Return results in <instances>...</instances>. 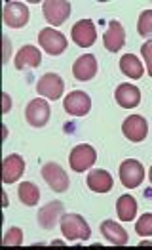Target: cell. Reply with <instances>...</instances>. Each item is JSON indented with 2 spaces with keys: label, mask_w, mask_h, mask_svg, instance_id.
Segmentation results:
<instances>
[{
  "label": "cell",
  "mask_w": 152,
  "mask_h": 250,
  "mask_svg": "<svg viewBox=\"0 0 152 250\" xmlns=\"http://www.w3.org/2000/svg\"><path fill=\"white\" fill-rule=\"evenodd\" d=\"M95 161H97V153L87 144L76 146L70 151V157H68V165L74 172H86L95 165Z\"/></svg>",
  "instance_id": "obj_2"
},
{
  "label": "cell",
  "mask_w": 152,
  "mask_h": 250,
  "mask_svg": "<svg viewBox=\"0 0 152 250\" xmlns=\"http://www.w3.org/2000/svg\"><path fill=\"white\" fill-rule=\"evenodd\" d=\"M101 233L110 245H116V247H124L130 241L128 231L124 229L118 222H112V220H107V222L101 224Z\"/></svg>",
  "instance_id": "obj_18"
},
{
  "label": "cell",
  "mask_w": 152,
  "mask_h": 250,
  "mask_svg": "<svg viewBox=\"0 0 152 250\" xmlns=\"http://www.w3.org/2000/svg\"><path fill=\"white\" fill-rule=\"evenodd\" d=\"M2 102H4V109H2V113H10V109H12V100H10V94H2Z\"/></svg>",
  "instance_id": "obj_29"
},
{
  "label": "cell",
  "mask_w": 152,
  "mask_h": 250,
  "mask_svg": "<svg viewBox=\"0 0 152 250\" xmlns=\"http://www.w3.org/2000/svg\"><path fill=\"white\" fill-rule=\"evenodd\" d=\"M25 172V161L21 155H10L2 163V180L4 184H16Z\"/></svg>",
  "instance_id": "obj_14"
},
{
  "label": "cell",
  "mask_w": 152,
  "mask_h": 250,
  "mask_svg": "<svg viewBox=\"0 0 152 250\" xmlns=\"http://www.w3.org/2000/svg\"><path fill=\"white\" fill-rule=\"evenodd\" d=\"M103 42H105V48L109 52H118L122 50V46L126 44V31L122 27V23L116 20H112L109 23V29L107 33L103 35Z\"/></svg>",
  "instance_id": "obj_17"
},
{
  "label": "cell",
  "mask_w": 152,
  "mask_h": 250,
  "mask_svg": "<svg viewBox=\"0 0 152 250\" xmlns=\"http://www.w3.org/2000/svg\"><path fill=\"white\" fill-rule=\"evenodd\" d=\"M38 44L50 56H61L67 50V39L55 29H42L38 33Z\"/></svg>",
  "instance_id": "obj_4"
},
{
  "label": "cell",
  "mask_w": 152,
  "mask_h": 250,
  "mask_svg": "<svg viewBox=\"0 0 152 250\" xmlns=\"http://www.w3.org/2000/svg\"><path fill=\"white\" fill-rule=\"evenodd\" d=\"M72 35V41L76 42L80 48H89L95 39H97V33H95V25L91 20H80L70 31Z\"/></svg>",
  "instance_id": "obj_12"
},
{
  "label": "cell",
  "mask_w": 152,
  "mask_h": 250,
  "mask_svg": "<svg viewBox=\"0 0 152 250\" xmlns=\"http://www.w3.org/2000/svg\"><path fill=\"white\" fill-rule=\"evenodd\" d=\"M42 12L44 18L53 27L63 25L67 18L70 16V2H67V0H46L42 4Z\"/></svg>",
  "instance_id": "obj_7"
},
{
  "label": "cell",
  "mask_w": 152,
  "mask_h": 250,
  "mask_svg": "<svg viewBox=\"0 0 152 250\" xmlns=\"http://www.w3.org/2000/svg\"><path fill=\"white\" fill-rule=\"evenodd\" d=\"M63 107H65L67 113L72 115V117H86L89 113V109H91V100H89V96L86 92L74 90L65 98Z\"/></svg>",
  "instance_id": "obj_9"
},
{
  "label": "cell",
  "mask_w": 152,
  "mask_h": 250,
  "mask_svg": "<svg viewBox=\"0 0 152 250\" xmlns=\"http://www.w3.org/2000/svg\"><path fill=\"white\" fill-rule=\"evenodd\" d=\"M116 212H118V218L122 222H131L137 214V201L131 195H122L116 201Z\"/></svg>",
  "instance_id": "obj_21"
},
{
  "label": "cell",
  "mask_w": 152,
  "mask_h": 250,
  "mask_svg": "<svg viewBox=\"0 0 152 250\" xmlns=\"http://www.w3.org/2000/svg\"><path fill=\"white\" fill-rule=\"evenodd\" d=\"M42 178L44 182L53 189L55 193H65L68 189V176L63 168L57 163H48L42 167Z\"/></svg>",
  "instance_id": "obj_6"
},
{
  "label": "cell",
  "mask_w": 152,
  "mask_h": 250,
  "mask_svg": "<svg viewBox=\"0 0 152 250\" xmlns=\"http://www.w3.org/2000/svg\"><path fill=\"white\" fill-rule=\"evenodd\" d=\"M61 231L67 241H87L91 237V229L80 214H63Z\"/></svg>",
  "instance_id": "obj_1"
},
{
  "label": "cell",
  "mask_w": 152,
  "mask_h": 250,
  "mask_svg": "<svg viewBox=\"0 0 152 250\" xmlns=\"http://www.w3.org/2000/svg\"><path fill=\"white\" fill-rule=\"evenodd\" d=\"M122 130H124V136H126L130 142L139 144V142H143V140L147 138V134H149V123H147V119L141 117V115H130V117L124 121Z\"/></svg>",
  "instance_id": "obj_11"
},
{
  "label": "cell",
  "mask_w": 152,
  "mask_h": 250,
  "mask_svg": "<svg viewBox=\"0 0 152 250\" xmlns=\"http://www.w3.org/2000/svg\"><path fill=\"white\" fill-rule=\"evenodd\" d=\"M135 231H137V235H141V237H152V214L151 212L143 214V216L137 220Z\"/></svg>",
  "instance_id": "obj_25"
},
{
  "label": "cell",
  "mask_w": 152,
  "mask_h": 250,
  "mask_svg": "<svg viewBox=\"0 0 152 250\" xmlns=\"http://www.w3.org/2000/svg\"><path fill=\"white\" fill-rule=\"evenodd\" d=\"M2 42H4V58H2V62L6 63L10 60V50H12V44H10V39L8 37H2Z\"/></svg>",
  "instance_id": "obj_28"
},
{
  "label": "cell",
  "mask_w": 152,
  "mask_h": 250,
  "mask_svg": "<svg viewBox=\"0 0 152 250\" xmlns=\"http://www.w3.org/2000/svg\"><path fill=\"white\" fill-rule=\"evenodd\" d=\"M118 174H120V182L124 184V188L128 189L139 188L143 184V180H145V168H143V165L139 161H135V159L124 161L120 165Z\"/></svg>",
  "instance_id": "obj_3"
},
{
  "label": "cell",
  "mask_w": 152,
  "mask_h": 250,
  "mask_svg": "<svg viewBox=\"0 0 152 250\" xmlns=\"http://www.w3.org/2000/svg\"><path fill=\"white\" fill-rule=\"evenodd\" d=\"M63 216V203L59 201H51L38 212V224L44 229H53L57 226V222H61Z\"/></svg>",
  "instance_id": "obj_16"
},
{
  "label": "cell",
  "mask_w": 152,
  "mask_h": 250,
  "mask_svg": "<svg viewBox=\"0 0 152 250\" xmlns=\"http://www.w3.org/2000/svg\"><path fill=\"white\" fill-rule=\"evenodd\" d=\"M114 100H116V104L120 105L122 109H133V107H137V105L141 104V92H139L137 86H133L130 83H124L116 88Z\"/></svg>",
  "instance_id": "obj_13"
},
{
  "label": "cell",
  "mask_w": 152,
  "mask_h": 250,
  "mask_svg": "<svg viewBox=\"0 0 152 250\" xmlns=\"http://www.w3.org/2000/svg\"><path fill=\"white\" fill-rule=\"evenodd\" d=\"M19 199L25 207H34L40 201V189L33 182H23L19 186Z\"/></svg>",
  "instance_id": "obj_23"
},
{
  "label": "cell",
  "mask_w": 152,
  "mask_h": 250,
  "mask_svg": "<svg viewBox=\"0 0 152 250\" xmlns=\"http://www.w3.org/2000/svg\"><path fill=\"white\" fill-rule=\"evenodd\" d=\"M141 54H143V58H145V62H147L149 75L152 77V41L145 42V44L141 46Z\"/></svg>",
  "instance_id": "obj_27"
},
{
  "label": "cell",
  "mask_w": 152,
  "mask_h": 250,
  "mask_svg": "<svg viewBox=\"0 0 152 250\" xmlns=\"http://www.w3.org/2000/svg\"><path fill=\"white\" fill-rule=\"evenodd\" d=\"M2 197H4V203H2V205H4V208H6V207L10 205V203H8V195H6V193H2Z\"/></svg>",
  "instance_id": "obj_30"
},
{
  "label": "cell",
  "mask_w": 152,
  "mask_h": 250,
  "mask_svg": "<svg viewBox=\"0 0 152 250\" xmlns=\"http://www.w3.org/2000/svg\"><path fill=\"white\" fill-rule=\"evenodd\" d=\"M4 247H19L23 243V231L19 228H10L4 235Z\"/></svg>",
  "instance_id": "obj_26"
},
{
  "label": "cell",
  "mask_w": 152,
  "mask_h": 250,
  "mask_svg": "<svg viewBox=\"0 0 152 250\" xmlns=\"http://www.w3.org/2000/svg\"><path fill=\"white\" fill-rule=\"evenodd\" d=\"M63 90H65V83L55 73H46L42 79L38 81V84H36L38 96H42L46 100H53V102L63 96Z\"/></svg>",
  "instance_id": "obj_5"
},
{
  "label": "cell",
  "mask_w": 152,
  "mask_h": 250,
  "mask_svg": "<svg viewBox=\"0 0 152 250\" xmlns=\"http://www.w3.org/2000/svg\"><path fill=\"white\" fill-rule=\"evenodd\" d=\"M149 178H151V184H152V167H151V172H149Z\"/></svg>",
  "instance_id": "obj_32"
},
{
  "label": "cell",
  "mask_w": 152,
  "mask_h": 250,
  "mask_svg": "<svg viewBox=\"0 0 152 250\" xmlns=\"http://www.w3.org/2000/svg\"><path fill=\"white\" fill-rule=\"evenodd\" d=\"M141 247H152V241H143Z\"/></svg>",
  "instance_id": "obj_31"
},
{
  "label": "cell",
  "mask_w": 152,
  "mask_h": 250,
  "mask_svg": "<svg viewBox=\"0 0 152 250\" xmlns=\"http://www.w3.org/2000/svg\"><path fill=\"white\" fill-rule=\"evenodd\" d=\"M137 31H139L141 37H152V10H145L139 16Z\"/></svg>",
  "instance_id": "obj_24"
},
{
  "label": "cell",
  "mask_w": 152,
  "mask_h": 250,
  "mask_svg": "<svg viewBox=\"0 0 152 250\" xmlns=\"http://www.w3.org/2000/svg\"><path fill=\"white\" fill-rule=\"evenodd\" d=\"M95 73H97V60H95V56H91V54L80 56V58L74 62V65H72V75H74L76 81H82V83L91 81V79L95 77Z\"/></svg>",
  "instance_id": "obj_15"
},
{
  "label": "cell",
  "mask_w": 152,
  "mask_h": 250,
  "mask_svg": "<svg viewBox=\"0 0 152 250\" xmlns=\"http://www.w3.org/2000/svg\"><path fill=\"white\" fill-rule=\"evenodd\" d=\"M50 105L48 102L44 100V98H36V100H33L31 104L27 105V109H25V119H27V123L31 126H34V128H40L44 126L48 121H50Z\"/></svg>",
  "instance_id": "obj_8"
},
{
  "label": "cell",
  "mask_w": 152,
  "mask_h": 250,
  "mask_svg": "<svg viewBox=\"0 0 152 250\" xmlns=\"http://www.w3.org/2000/svg\"><path fill=\"white\" fill-rule=\"evenodd\" d=\"M4 23L14 29H21L29 23V8L23 2H6L4 6Z\"/></svg>",
  "instance_id": "obj_10"
},
{
  "label": "cell",
  "mask_w": 152,
  "mask_h": 250,
  "mask_svg": "<svg viewBox=\"0 0 152 250\" xmlns=\"http://www.w3.org/2000/svg\"><path fill=\"white\" fill-rule=\"evenodd\" d=\"M120 71L130 77V79H141L143 77V65L139 62L137 56L133 54H124L122 60H120Z\"/></svg>",
  "instance_id": "obj_22"
},
{
  "label": "cell",
  "mask_w": 152,
  "mask_h": 250,
  "mask_svg": "<svg viewBox=\"0 0 152 250\" xmlns=\"http://www.w3.org/2000/svg\"><path fill=\"white\" fill-rule=\"evenodd\" d=\"M42 63V54L31 44H25L16 56V69H25V67H38Z\"/></svg>",
  "instance_id": "obj_20"
},
{
  "label": "cell",
  "mask_w": 152,
  "mask_h": 250,
  "mask_svg": "<svg viewBox=\"0 0 152 250\" xmlns=\"http://www.w3.org/2000/svg\"><path fill=\"white\" fill-rule=\"evenodd\" d=\"M112 176H110L107 170H91L89 176H87V188L95 193H109L112 189Z\"/></svg>",
  "instance_id": "obj_19"
}]
</instances>
